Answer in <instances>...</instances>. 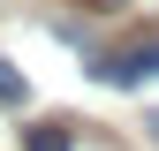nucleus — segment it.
<instances>
[{"label": "nucleus", "mask_w": 159, "mask_h": 151, "mask_svg": "<svg viewBox=\"0 0 159 151\" xmlns=\"http://www.w3.org/2000/svg\"><path fill=\"white\" fill-rule=\"evenodd\" d=\"M98 83H114V91H136V83H152L159 76V23H136V30H121L106 53H98Z\"/></svg>", "instance_id": "nucleus-1"}, {"label": "nucleus", "mask_w": 159, "mask_h": 151, "mask_svg": "<svg viewBox=\"0 0 159 151\" xmlns=\"http://www.w3.org/2000/svg\"><path fill=\"white\" fill-rule=\"evenodd\" d=\"M30 151H76V121H38L30 128Z\"/></svg>", "instance_id": "nucleus-2"}, {"label": "nucleus", "mask_w": 159, "mask_h": 151, "mask_svg": "<svg viewBox=\"0 0 159 151\" xmlns=\"http://www.w3.org/2000/svg\"><path fill=\"white\" fill-rule=\"evenodd\" d=\"M30 98V83H23V68L15 61H0V106H23Z\"/></svg>", "instance_id": "nucleus-3"}, {"label": "nucleus", "mask_w": 159, "mask_h": 151, "mask_svg": "<svg viewBox=\"0 0 159 151\" xmlns=\"http://www.w3.org/2000/svg\"><path fill=\"white\" fill-rule=\"evenodd\" d=\"M76 8H91V15H114V8H129V0H76Z\"/></svg>", "instance_id": "nucleus-4"}, {"label": "nucleus", "mask_w": 159, "mask_h": 151, "mask_svg": "<svg viewBox=\"0 0 159 151\" xmlns=\"http://www.w3.org/2000/svg\"><path fill=\"white\" fill-rule=\"evenodd\" d=\"M144 128H152V144H159V113H152V121H144Z\"/></svg>", "instance_id": "nucleus-5"}]
</instances>
